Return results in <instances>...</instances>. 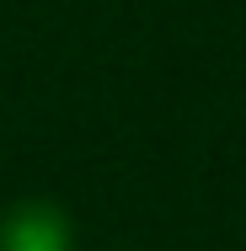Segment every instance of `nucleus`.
I'll return each instance as SVG.
<instances>
[{"mask_svg": "<svg viewBox=\"0 0 246 251\" xmlns=\"http://www.w3.org/2000/svg\"><path fill=\"white\" fill-rule=\"evenodd\" d=\"M70 246H75L70 214L49 198L11 203L0 214V251H70Z\"/></svg>", "mask_w": 246, "mask_h": 251, "instance_id": "nucleus-1", "label": "nucleus"}]
</instances>
